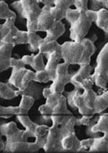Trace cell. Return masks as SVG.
<instances>
[{
    "instance_id": "47",
    "label": "cell",
    "mask_w": 108,
    "mask_h": 153,
    "mask_svg": "<svg viewBox=\"0 0 108 153\" xmlns=\"http://www.w3.org/2000/svg\"><path fill=\"white\" fill-rule=\"evenodd\" d=\"M88 3L89 0H75L74 2V6L75 9L79 10H88Z\"/></svg>"
},
{
    "instance_id": "55",
    "label": "cell",
    "mask_w": 108,
    "mask_h": 153,
    "mask_svg": "<svg viewBox=\"0 0 108 153\" xmlns=\"http://www.w3.org/2000/svg\"><path fill=\"white\" fill-rule=\"evenodd\" d=\"M5 146L6 143L4 142V140H3V136L0 135V151H1L2 152H4V149H5Z\"/></svg>"
},
{
    "instance_id": "54",
    "label": "cell",
    "mask_w": 108,
    "mask_h": 153,
    "mask_svg": "<svg viewBox=\"0 0 108 153\" xmlns=\"http://www.w3.org/2000/svg\"><path fill=\"white\" fill-rule=\"evenodd\" d=\"M39 3L42 4L44 5L53 6L54 5V0H37Z\"/></svg>"
},
{
    "instance_id": "36",
    "label": "cell",
    "mask_w": 108,
    "mask_h": 153,
    "mask_svg": "<svg viewBox=\"0 0 108 153\" xmlns=\"http://www.w3.org/2000/svg\"><path fill=\"white\" fill-rule=\"evenodd\" d=\"M50 12H51L52 16L54 18V20L57 22V21H62V20L65 19L67 10L62 9V8H59V7H57V6L53 5L51 7Z\"/></svg>"
},
{
    "instance_id": "17",
    "label": "cell",
    "mask_w": 108,
    "mask_h": 153,
    "mask_svg": "<svg viewBox=\"0 0 108 153\" xmlns=\"http://www.w3.org/2000/svg\"><path fill=\"white\" fill-rule=\"evenodd\" d=\"M50 129V126L47 124H38L35 131V139L36 143L41 149H43L44 146L46 144L48 132Z\"/></svg>"
},
{
    "instance_id": "33",
    "label": "cell",
    "mask_w": 108,
    "mask_h": 153,
    "mask_svg": "<svg viewBox=\"0 0 108 153\" xmlns=\"http://www.w3.org/2000/svg\"><path fill=\"white\" fill-rule=\"evenodd\" d=\"M16 18L17 17H12V18H9V19H7L4 24L0 25V36H1V39H3V38H4L6 35L9 33V32L10 31L11 28L15 26Z\"/></svg>"
},
{
    "instance_id": "3",
    "label": "cell",
    "mask_w": 108,
    "mask_h": 153,
    "mask_svg": "<svg viewBox=\"0 0 108 153\" xmlns=\"http://www.w3.org/2000/svg\"><path fill=\"white\" fill-rule=\"evenodd\" d=\"M92 21L87 16L86 11L81 10L80 16L74 23L70 25V38L72 41L81 42L85 38L91 27Z\"/></svg>"
},
{
    "instance_id": "52",
    "label": "cell",
    "mask_w": 108,
    "mask_h": 153,
    "mask_svg": "<svg viewBox=\"0 0 108 153\" xmlns=\"http://www.w3.org/2000/svg\"><path fill=\"white\" fill-rule=\"evenodd\" d=\"M86 15L91 20L92 22H96V19H97V11L92 10H86Z\"/></svg>"
},
{
    "instance_id": "42",
    "label": "cell",
    "mask_w": 108,
    "mask_h": 153,
    "mask_svg": "<svg viewBox=\"0 0 108 153\" xmlns=\"http://www.w3.org/2000/svg\"><path fill=\"white\" fill-rule=\"evenodd\" d=\"M95 84V82L93 80V78L91 77V76H89L85 78V80H83L82 82L78 85L77 88H80L82 90H86V89H90L93 87V85Z\"/></svg>"
},
{
    "instance_id": "25",
    "label": "cell",
    "mask_w": 108,
    "mask_h": 153,
    "mask_svg": "<svg viewBox=\"0 0 108 153\" xmlns=\"http://www.w3.org/2000/svg\"><path fill=\"white\" fill-rule=\"evenodd\" d=\"M96 26L100 29L103 30L105 33L108 28V10L107 9H101L97 11Z\"/></svg>"
},
{
    "instance_id": "19",
    "label": "cell",
    "mask_w": 108,
    "mask_h": 153,
    "mask_svg": "<svg viewBox=\"0 0 108 153\" xmlns=\"http://www.w3.org/2000/svg\"><path fill=\"white\" fill-rule=\"evenodd\" d=\"M42 94H43L44 98L46 99V104L53 109L58 103V100L62 94L55 93L51 89L50 87H45Z\"/></svg>"
},
{
    "instance_id": "6",
    "label": "cell",
    "mask_w": 108,
    "mask_h": 153,
    "mask_svg": "<svg viewBox=\"0 0 108 153\" xmlns=\"http://www.w3.org/2000/svg\"><path fill=\"white\" fill-rule=\"evenodd\" d=\"M22 6V19L27 22H37L42 8L40 7L37 0H20Z\"/></svg>"
},
{
    "instance_id": "16",
    "label": "cell",
    "mask_w": 108,
    "mask_h": 153,
    "mask_svg": "<svg viewBox=\"0 0 108 153\" xmlns=\"http://www.w3.org/2000/svg\"><path fill=\"white\" fill-rule=\"evenodd\" d=\"M81 43L83 44L84 47H85V54H84V57L83 60L81 61V65H89L90 64V60H91V56L96 52V46L94 42L90 40V38H84Z\"/></svg>"
},
{
    "instance_id": "56",
    "label": "cell",
    "mask_w": 108,
    "mask_h": 153,
    "mask_svg": "<svg viewBox=\"0 0 108 153\" xmlns=\"http://www.w3.org/2000/svg\"><path fill=\"white\" fill-rule=\"evenodd\" d=\"M101 97L103 98V100L107 102V104L108 105V90H106V91L103 94H101Z\"/></svg>"
},
{
    "instance_id": "2",
    "label": "cell",
    "mask_w": 108,
    "mask_h": 153,
    "mask_svg": "<svg viewBox=\"0 0 108 153\" xmlns=\"http://www.w3.org/2000/svg\"><path fill=\"white\" fill-rule=\"evenodd\" d=\"M62 58L69 65H80L85 54V47L81 42L68 41L61 45Z\"/></svg>"
},
{
    "instance_id": "21",
    "label": "cell",
    "mask_w": 108,
    "mask_h": 153,
    "mask_svg": "<svg viewBox=\"0 0 108 153\" xmlns=\"http://www.w3.org/2000/svg\"><path fill=\"white\" fill-rule=\"evenodd\" d=\"M29 34V39H28V44H29V50L31 53H36L39 51V46L44 41V38H41L36 33H30Z\"/></svg>"
},
{
    "instance_id": "49",
    "label": "cell",
    "mask_w": 108,
    "mask_h": 153,
    "mask_svg": "<svg viewBox=\"0 0 108 153\" xmlns=\"http://www.w3.org/2000/svg\"><path fill=\"white\" fill-rule=\"evenodd\" d=\"M11 68L14 67H26V64L24 63V61L22 59H16V58H11L10 61Z\"/></svg>"
},
{
    "instance_id": "8",
    "label": "cell",
    "mask_w": 108,
    "mask_h": 153,
    "mask_svg": "<svg viewBox=\"0 0 108 153\" xmlns=\"http://www.w3.org/2000/svg\"><path fill=\"white\" fill-rule=\"evenodd\" d=\"M52 6L44 5L42 12L37 19L38 32H47L53 27L54 22H56L52 16L50 10Z\"/></svg>"
},
{
    "instance_id": "53",
    "label": "cell",
    "mask_w": 108,
    "mask_h": 153,
    "mask_svg": "<svg viewBox=\"0 0 108 153\" xmlns=\"http://www.w3.org/2000/svg\"><path fill=\"white\" fill-rule=\"evenodd\" d=\"M33 56H34V55H24V56L22 57V58H21L22 60L24 61V63L26 64V66H31V63H32Z\"/></svg>"
},
{
    "instance_id": "45",
    "label": "cell",
    "mask_w": 108,
    "mask_h": 153,
    "mask_svg": "<svg viewBox=\"0 0 108 153\" xmlns=\"http://www.w3.org/2000/svg\"><path fill=\"white\" fill-rule=\"evenodd\" d=\"M28 39H29V34H28V31H20L19 32V38L17 40L16 45H20V44H28Z\"/></svg>"
},
{
    "instance_id": "27",
    "label": "cell",
    "mask_w": 108,
    "mask_h": 153,
    "mask_svg": "<svg viewBox=\"0 0 108 153\" xmlns=\"http://www.w3.org/2000/svg\"><path fill=\"white\" fill-rule=\"evenodd\" d=\"M19 32L20 30L15 26H14L5 37L0 40V43H5V44H9L14 46H16L17 40L19 38Z\"/></svg>"
},
{
    "instance_id": "48",
    "label": "cell",
    "mask_w": 108,
    "mask_h": 153,
    "mask_svg": "<svg viewBox=\"0 0 108 153\" xmlns=\"http://www.w3.org/2000/svg\"><path fill=\"white\" fill-rule=\"evenodd\" d=\"M38 111L42 115H53V109L51 108L47 104L42 105L39 106Z\"/></svg>"
},
{
    "instance_id": "10",
    "label": "cell",
    "mask_w": 108,
    "mask_h": 153,
    "mask_svg": "<svg viewBox=\"0 0 108 153\" xmlns=\"http://www.w3.org/2000/svg\"><path fill=\"white\" fill-rule=\"evenodd\" d=\"M43 89L44 87L40 83V82H36V81H31L29 83L26 88L24 90H17V94L19 95H28L31 96L35 99L36 100H40L42 97H43Z\"/></svg>"
},
{
    "instance_id": "20",
    "label": "cell",
    "mask_w": 108,
    "mask_h": 153,
    "mask_svg": "<svg viewBox=\"0 0 108 153\" xmlns=\"http://www.w3.org/2000/svg\"><path fill=\"white\" fill-rule=\"evenodd\" d=\"M9 82H0V97L3 100H13L18 97L17 90L13 88Z\"/></svg>"
},
{
    "instance_id": "12",
    "label": "cell",
    "mask_w": 108,
    "mask_h": 153,
    "mask_svg": "<svg viewBox=\"0 0 108 153\" xmlns=\"http://www.w3.org/2000/svg\"><path fill=\"white\" fill-rule=\"evenodd\" d=\"M92 71H93V67L90 64L81 65L80 66V69L74 74H73L71 78V83L74 86V88H77L83 80L91 76Z\"/></svg>"
},
{
    "instance_id": "26",
    "label": "cell",
    "mask_w": 108,
    "mask_h": 153,
    "mask_svg": "<svg viewBox=\"0 0 108 153\" xmlns=\"http://www.w3.org/2000/svg\"><path fill=\"white\" fill-rule=\"evenodd\" d=\"M53 114H69L73 115L67 106V99L65 95L61 94L58 103L53 108Z\"/></svg>"
},
{
    "instance_id": "30",
    "label": "cell",
    "mask_w": 108,
    "mask_h": 153,
    "mask_svg": "<svg viewBox=\"0 0 108 153\" xmlns=\"http://www.w3.org/2000/svg\"><path fill=\"white\" fill-rule=\"evenodd\" d=\"M44 54L38 52L36 55H35L33 56L32 63H31V68H33V70L36 71H42L44 70L46 68V64L44 62Z\"/></svg>"
},
{
    "instance_id": "28",
    "label": "cell",
    "mask_w": 108,
    "mask_h": 153,
    "mask_svg": "<svg viewBox=\"0 0 108 153\" xmlns=\"http://www.w3.org/2000/svg\"><path fill=\"white\" fill-rule=\"evenodd\" d=\"M36 100L28 95H21V100L20 103V107L21 108L22 113L23 115H27L29 111L31 109L34 104H35Z\"/></svg>"
},
{
    "instance_id": "59",
    "label": "cell",
    "mask_w": 108,
    "mask_h": 153,
    "mask_svg": "<svg viewBox=\"0 0 108 153\" xmlns=\"http://www.w3.org/2000/svg\"><path fill=\"white\" fill-rule=\"evenodd\" d=\"M3 1H5V0H3ZM15 1H16V0H15Z\"/></svg>"
},
{
    "instance_id": "14",
    "label": "cell",
    "mask_w": 108,
    "mask_h": 153,
    "mask_svg": "<svg viewBox=\"0 0 108 153\" xmlns=\"http://www.w3.org/2000/svg\"><path fill=\"white\" fill-rule=\"evenodd\" d=\"M108 152V134H105L102 136L94 138L93 144L89 149V153Z\"/></svg>"
},
{
    "instance_id": "23",
    "label": "cell",
    "mask_w": 108,
    "mask_h": 153,
    "mask_svg": "<svg viewBox=\"0 0 108 153\" xmlns=\"http://www.w3.org/2000/svg\"><path fill=\"white\" fill-rule=\"evenodd\" d=\"M77 118L75 116H71V117L68 120V122L60 126V131H61V135L62 138L72 134L73 133H74V126H76V122H77Z\"/></svg>"
},
{
    "instance_id": "46",
    "label": "cell",
    "mask_w": 108,
    "mask_h": 153,
    "mask_svg": "<svg viewBox=\"0 0 108 153\" xmlns=\"http://www.w3.org/2000/svg\"><path fill=\"white\" fill-rule=\"evenodd\" d=\"M76 90H77V88H74V90H72L70 92H67V93H66L67 103H68V105L70 106L71 108H73L74 110H77L75 105L74 103V93L76 92Z\"/></svg>"
},
{
    "instance_id": "50",
    "label": "cell",
    "mask_w": 108,
    "mask_h": 153,
    "mask_svg": "<svg viewBox=\"0 0 108 153\" xmlns=\"http://www.w3.org/2000/svg\"><path fill=\"white\" fill-rule=\"evenodd\" d=\"M40 150H41V148L38 146V145L36 143V141L29 142V145H28V153H36Z\"/></svg>"
},
{
    "instance_id": "38",
    "label": "cell",
    "mask_w": 108,
    "mask_h": 153,
    "mask_svg": "<svg viewBox=\"0 0 108 153\" xmlns=\"http://www.w3.org/2000/svg\"><path fill=\"white\" fill-rule=\"evenodd\" d=\"M81 10H79L77 9H68L67 10V12H66V16H65V19L67 20V22H69L70 25H72L73 23L74 22L79 19V17L80 16Z\"/></svg>"
},
{
    "instance_id": "43",
    "label": "cell",
    "mask_w": 108,
    "mask_h": 153,
    "mask_svg": "<svg viewBox=\"0 0 108 153\" xmlns=\"http://www.w3.org/2000/svg\"><path fill=\"white\" fill-rule=\"evenodd\" d=\"M94 138H89L80 141V148L78 152H89V149L93 144Z\"/></svg>"
},
{
    "instance_id": "34",
    "label": "cell",
    "mask_w": 108,
    "mask_h": 153,
    "mask_svg": "<svg viewBox=\"0 0 108 153\" xmlns=\"http://www.w3.org/2000/svg\"><path fill=\"white\" fill-rule=\"evenodd\" d=\"M108 108V105L107 104V102L103 100L101 97V95H97V97L95 100V104H94V112L95 114H101V112H103L104 111Z\"/></svg>"
},
{
    "instance_id": "18",
    "label": "cell",
    "mask_w": 108,
    "mask_h": 153,
    "mask_svg": "<svg viewBox=\"0 0 108 153\" xmlns=\"http://www.w3.org/2000/svg\"><path fill=\"white\" fill-rule=\"evenodd\" d=\"M92 132L97 137L101 136V134H108V113L100 115L97 123L93 127Z\"/></svg>"
},
{
    "instance_id": "29",
    "label": "cell",
    "mask_w": 108,
    "mask_h": 153,
    "mask_svg": "<svg viewBox=\"0 0 108 153\" xmlns=\"http://www.w3.org/2000/svg\"><path fill=\"white\" fill-rule=\"evenodd\" d=\"M60 44H58V42L57 40H54V41H43L41 45L39 46V51L38 52H41L44 55L46 54H49V53H52L55 51L57 48L59 46Z\"/></svg>"
},
{
    "instance_id": "58",
    "label": "cell",
    "mask_w": 108,
    "mask_h": 153,
    "mask_svg": "<svg viewBox=\"0 0 108 153\" xmlns=\"http://www.w3.org/2000/svg\"><path fill=\"white\" fill-rule=\"evenodd\" d=\"M107 76H108V71H107Z\"/></svg>"
},
{
    "instance_id": "40",
    "label": "cell",
    "mask_w": 108,
    "mask_h": 153,
    "mask_svg": "<svg viewBox=\"0 0 108 153\" xmlns=\"http://www.w3.org/2000/svg\"><path fill=\"white\" fill-rule=\"evenodd\" d=\"M107 2L108 0H90V10L98 11L101 9H106Z\"/></svg>"
},
{
    "instance_id": "4",
    "label": "cell",
    "mask_w": 108,
    "mask_h": 153,
    "mask_svg": "<svg viewBox=\"0 0 108 153\" xmlns=\"http://www.w3.org/2000/svg\"><path fill=\"white\" fill-rule=\"evenodd\" d=\"M69 64L67 62H60L57 67L56 76L51 84V89L55 93L63 94L64 92V88L66 84L71 83V78L73 74L69 73Z\"/></svg>"
},
{
    "instance_id": "32",
    "label": "cell",
    "mask_w": 108,
    "mask_h": 153,
    "mask_svg": "<svg viewBox=\"0 0 108 153\" xmlns=\"http://www.w3.org/2000/svg\"><path fill=\"white\" fill-rule=\"evenodd\" d=\"M97 94L96 93L92 88L90 89H86V90H83V96L85 105L89 108L93 109L94 104H95V100L97 97Z\"/></svg>"
},
{
    "instance_id": "57",
    "label": "cell",
    "mask_w": 108,
    "mask_h": 153,
    "mask_svg": "<svg viewBox=\"0 0 108 153\" xmlns=\"http://www.w3.org/2000/svg\"><path fill=\"white\" fill-rule=\"evenodd\" d=\"M106 33H107V34H108V28H107V32H106Z\"/></svg>"
},
{
    "instance_id": "31",
    "label": "cell",
    "mask_w": 108,
    "mask_h": 153,
    "mask_svg": "<svg viewBox=\"0 0 108 153\" xmlns=\"http://www.w3.org/2000/svg\"><path fill=\"white\" fill-rule=\"evenodd\" d=\"M12 17H17L15 12L11 10L5 1H0V19L7 20Z\"/></svg>"
},
{
    "instance_id": "35",
    "label": "cell",
    "mask_w": 108,
    "mask_h": 153,
    "mask_svg": "<svg viewBox=\"0 0 108 153\" xmlns=\"http://www.w3.org/2000/svg\"><path fill=\"white\" fill-rule=\"evenodd\" d=\"M73 115L69 114H53L51 117L52 119V124L57 126H61L66 123L68 120Z\"/></svg>"
},
{
    "instance_id": "5",
    "label": "cell",
    "mask_w": 108,
    "mask_h": 153,
    "mask_svg": "<svg viewBox=\"0 0 108 153\" xmlns=\"http://www.w3.org/2000/svg\"><path fill=\"white\" fill-rule=\"evenodd\" d=\"M62 139L59 126L52 124L42 150H44L45 152H64L62 146Z\"/></svg>"
},
{
    "instance_id": "41",
    "label": "cell",
    "mask_w": 108,
    "mask_h": 153,
    "mask_svg": "<svg viewBox=\"0 0 108 153\" xmlns=\"http://www.w3.org/2000/svg\"><path fill=\"white\" fill-rule=\"evenodd\" d=\"M75 0H54V6L62 8L63 10H68L71 6L74 5Z\"/></svg>"
},
{
    "instance_id": "11",
    "label": "cell",
    "mask_w": 108,
    "mask_h": 153,
    "mask_svg": "<svg viewBox=\"0 0 108 153\" xmlns=\"http://www.w3.org/2000/svg\"><path fill=\"white\" fill-rule=\"evenodd\" d=\"M17 120L19 121L21 125L26 128L25 133H24V137L25 140H28L29 138H35V131L36 128L38 126L37 123L33 122L30 117L28 114L27 115H17L16 116Z\"/></svg>"
},
{
    "instance_id": "7",
    "label": "cell",
    "mask_w": 108,
    "mask_h": 153,
    "mask_svg": "<svg viewBox=\"0 0 108 153\" xmlns=\"http://www.w3.org/2000/svg\"><path fill=\"white\" fill-rule=\"evenodd\" d=\"M47 59V62L46 64V70L48 72L49 76L51 77V81L53 82L56 76V71L57 67L60 63V61L63 60L62 58V48L61 44L57 48V49L49 54L44 55Z\"/></svg>"
},
{
    "instance_id": "22",
    "label": "cell",
    "mask_w": 108,
    "mask_h": 153,
    "mask_svg": "<svg viewBox=\"0 0 108 153\" xmlns=\"http://www.w3.org/2000/svg\"><path fill=\"white\" fill-rule=\"evenodd\" d=\"M17 115H23L21 108L20 105L18 106H0V117L1 118H10L13 116Z\"/></svg>"
},
{
    "instance_id": "44",
    "label": "cell",
    "mask_w": 108,
    "mask_h": 153,
    "mask_svg": "<svg viewBox=\"0 0 108 153\" xmlns=\"http://www.w3.org/2000/svg\"><path fill=\"white\" fill-rule=\"evenodd\" d=\"M95 115H84V116L81 117L80 118H77L76 126H87L90 123V120L92 119V117H93Z\"/></svg>"
},
{
    "instance_id": "51",
    "label": "cell",
    "mask_w": 108,
    "mask_h": 153,
    "mask_svg": "<svg viewBox=\"0 0 108 153\" xmlns=\"http://www.w3.org/2000/svg\"><path fill=\"white\" fill-rule=\"evenodd\" d=\"M11 7H12L13 9H15V10L17 11V13L20 15V17L21 16L22 6H21V3H20V0L14 1V2L11 4Z\"/></svg>"
},
{
    "instance_id": "37",
    "label": "cell",
    "mask_w": 108,
    "mask_h": 153,
    "mask_svg": "<svg viewBox=\"0 0 108 153\" xmlns=\"http://www.w3.org/2000/svg\"><path fill=\"white\" fill-rule=\"evenodd\" d=\"M35 77H36V72L28 69L26 72V74L23 76L21 86H20V88L19 90H24L25 88H26L27 86L29 85V83L31 81L35 80Z\"/></svg>"
},
{
    "instance_id": "1",
    "label": "cell",
    "mask_w": 108,
    "mask_h": 153,
    "mask_svg": "<svg viewBox=\"0 0 108 153\" xmlns=\"http://www.w3.org/2000/svg\"><path fill=\"white\" fill-rule=\"evenodd\" d=\"M108 42L103 46L96 58V66L91 75L95 84L102 89H106L108 83Z\"/></svg>"
},
{
    "instance_id": "39",
    "label": "cell",
    "mask_w": 108,
    "mask_h": 153,
    "mask_svg": "<svg viewBox=\"0 0 108 153\" xmlns=\"http://www.w3.org/2000/svg\"><path fill=\"white\" fill-rule=\"evenodd\" d=\"M36 82H40V83H46V82H52L51 81V77L49 76L48 72L47 71L46 69L42 70V71H36V77L35 80Z\"/></svg>"
},
{
    "instance_id": "24",
    "label": "cell",
    "mask_w": 108,
    "mask_h": 153,
    "mask_svg": "<svg viewBox=\"0 0 108 153\" xmlns=\"http://www.w3.org/2000/svg\"><path fill=\"white\" fill-rule=\"evenodd\" d=\"M20 128L17 127L15 122L12 121L8 123H1L0 124V135L1 136H5L6 138L11 136L12 134H15Z\"/></svg>"
},
{
    "instance_id": "13",
    "label": "cell",
    "mask_w": 108,
    "mask_h": 153,
    "mask_svg": "<svg viewBox=\"0 0 108 153\" xmlns=\"http://www.w3.org/2000/svg\"><path fill=\"white\" fill-rule=\"evenodd\" d=\"M47 36L44 38V41H54L58 40L65 33V26L62 21H57L54 22L53 27L46 32Z\"/></svg>"
},
{
    "instance_id": "9",
    "label": "cell",
    "mask_w": 108,
    "mask_h": 153,
    "mask_svg": "<svg viewBox=\"0 0 108 153\" xmlns=\"http://www.w3.org/2000/svg\"><path fill=\"white\" fill-rule=\"evenodd\" d=\"M14 45L5 43H0V72L11 68L10 61Z\"/></svg>"
},
{
    "instance_id": "15",
    "label": "cell",
    "mask_w": 108,
    "mask_h": 153,
    "mask_svg": "<svg viewBox=\"0 0 108 153\" xmlns=\"http://www.w3.org/2000/svg\"><path fill=\"white\" fill-rule=\"evenodd\" d=\"M27 70L28 69L26 67H14V68H12L11 76L9 79L8 80V82L10 85H12L13 87L20 89V86H21L23 76L26 74Z\"/></svg>"
}]
</instances>
